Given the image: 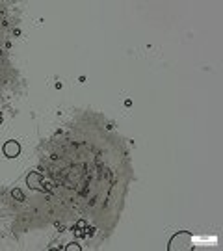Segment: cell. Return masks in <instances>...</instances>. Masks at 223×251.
Instances as JSON below:
<instances>
[{
  "label": "cell",
  "mask_w": 223,
  "mask_h": 251,
  "mask_svg": "<svg viewBox=\"0 0 223 251\" xmlns=\"http://www.w3.org/2000/svg\"><path fill=\"white\" fill-rule=\"evenodd\" d=\"M167 249H169V251H188V249H194V235H192V233H188V231H181V233H177V235L171 238V242H169Z\"/></svg>",
  "instance_id": "6da1fadb"
},
{
  "label": "cell",
  "mask_w": 223,
  "mask_h": 251,
  "mask_svg": "<svg viewBox=\"0 0 223 251\" xmlns=\"http://www.w3.org/2000/svg\"><path fill=\"white\" fill-rule=\"evenodd\" d=\"M2 151H4V155H6L7 158H15V156H19V153H20V145H19V141L9 140V141L4 143Z\"/></svg>",
  "instance_id": "7a4b0ae2"
},
{
  "label": "cell",
  "mask_w": 223,
  "mask_h": 251,
  "mask_svg": "<svg viewBox=\"0 0 223 251\" xmlns=\"http://www.w3.org/2000/svg\"><path fill=\"white\" fill-rule=\"evenodd\" d=\"M39 181H41V175H39V173H35V171H33V173H30V175L26 177V182H28L32 188H35V190H41V182H39Z\"/></svg>",
  "instance_id": "3957f363"
},
{
  "label": "cell",
  "mask_w": 223,
  "mask_h": 251,
  "mask_svg": "<svg viewBox=\"0 0 223 251\" xmlns=\"http://www.w3.org/2000/svg\"><path fill=\"white\" fill-rule=\"evenodd\" d=\"M11 195H13L15 199H19V201H22V199H24V195H22V192H20V190H17V188H15V190L11 192Z\"/></svg>",
  "instance_id": "277c9868"
},
{
  "label": "cell",
  "mask_w": 223,
  "mask_h": 251,
  "mask_svg": "<svg viewBox=\"0 0 223 251\" xmlns=\"http://www.w3.org/2000/svg\"><path fill=\"white\" fill-rule=\"evenodd\" d=\"M65 249H67V251H80L82 248H80V246H76V244H71V246H67Z\"/></svg>",
  "instance_id": "5b68a950"
},
{
  "label": "cell",
  "mask_w": 223,
  "mask_h": 251,
  "mask_svg": "<svg viewBox=\"0 0 223 251\" xmlns=\"http://www.w3.org/2000/svg\"><path fill=\"white\" fill-rule=\"evenodd\" d=\"M0 123H2V115H0Z\"/></svg>",
  "instance_id": "8992f818"
}]
</instances>
